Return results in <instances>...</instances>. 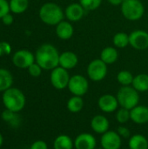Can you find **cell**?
<instances>
[{
  "label": "cell",
  "instance_id": "obj_3",
  "mask_svg": "<svg viewBox=\"0 0 148 149\" xmlns=\"http://www.w3.org/2000/svg\"><path fill=\"white\" fill-rule=\"evenodd\" d=\"M39 17L46 24L57 25L64 19V12L55 3H46L39 10Z\"/></svg>",
  "mask_w": 148,
  "mask_h": 149
},
{
  "label": "cell",
  "instance_id": "obj_33",
  "mask_svg": "<svg viewBox=\"0 0 148 149\" xmlns=\"http://www.w3.org/2000/svg\"><path fill=\"white\" fill-rule=\"evenodd\" d=\"M11 52V47L7 42H0V57L9 55Z\"/></svg>",
  "mask_w": 148,
  "mask_h": 149
},
{
  "label": "cell",
  "instance_id": "obj_21",
  "mask_svg": "<svg viewBox=\"0 0 148 149\" xmlns=\"http://www.w3.org/2000/svg\"><path fill=\"white\" fill-rule=\"evenodd\" d=\"M132 86L139 93H145L148 91V75L146 73L138 74L133 78Z\"/></svg>",
  "mask_w": 148,
  "mask_h": 149
},
{
  "label": "cell",
  "instance_id": "obj_18",
  "mask_svg": "<svg viewBox=\"0 0 148 149\" xmlns=\"http://www.w3.org/2000/svg\"><path fill=\"white\" fill-rule=\"evenodd\" d=\"M56 33L57 36L63 40L69 39L73 35V27L70 22L61 21L59 24H57Z\"/></svg>",
  "mask_w": 148,
  "mask_h": 149
},
{
  "label": "cell",
  "instance_id": "obj_37",
  "mask_svg": "<svg viewBox=\"0 0 148 149\" xmlns=\"http://www.w3.org/2000/svg\"><path fill=\"white\" fill-rule=\"evenodd\" d=\"M107 1L113 5H120V4H122V3L125 0H107Z\"/></svg>",
  "mask_w": 148,
  "mask_h": 149
},
{
  "label": "cell",
  "instance_id": "obj_2",
  "mask_svg": "<svg viewBox=\"0 0 148 149\" xmlns=\"http://www.w3.org/2000/svg\"><path fill=\"white\" fill-rule=\"evenodd\" d=\"M3 103L6 109H9L14 113L22 111L25 106V96L17 88L10 87L3 92Z\"/></svg>",
  "mask_w": 148,
  "mask_h": 149
},
{
  "label": "cell",
  "instance_id": "obj_35",
  "mask_svg": "<svg viewBox=\"0 0 148 149\" xmlns=\"http://www.w3.org/2000/svg\"><path fill=\"white\" fill-rule=\"evenodd\" d=\"M30 149H48V146L44 141H36L32 143Z\"/></svg>",
  "mask_w": 148,
  "mask_h": 149
},
{
  "label": "cell",
  "instance_id": "obj_20",
  "mask_svg": "<svg viewBox=\"0 0 148 149\" xmlns=\"http://www.w3.org/2000/svg\"><path fill=\"white\" fill-rule=\"evenodd\" d=\"M129 149H148L147 139L142 134H134L129 138Z\"/></svg>",
  "mask_w": 148,
  "mask_h": 149
},
{
  "label": "cell",
  "instance_id": "obj_10",
  "mask_svg": "<svg viewBox=\"0 0 148 149\" xmlns=\"http://www.w3.org/2000/svg\"><path fill=\"white\" fill-rule=\"evenodd\" d=\"M35 61V56L27 50H20L14 53L12 62L18 68L25 69L31 65Z\"/></svg>",
  "mask_w": 148,
  "mask_h": 149
},
{
  "label": "cell",
  "instance_id": "obj_19",
  "mask_svg": "<svg viewBox=\"0 0 148 149\" xmlns=\"http://www.w3.org/2000/svg\"><path fill=\"white\" fill-rule=\"evenodd\" d=\"M74 141L66 134H60L57 136L53 142V149H73Z\"/></svg>",
  "mask_w": 148,
  "mask_h": 149
},
{
  "label": "cell",
  "instance_id": "obj_32",
  "mask_svg": "<svg viewBox=\"0 0 148 149\" xmlns=\"http://www.w3.org/2000/svg\"><path fill=\"white\" fill-rule=\"evenodd\" d=\"M117 133L120 134V136L121 138H124V139H129L132 136L129 128L126 127H125V126H123V125L120 126L117 128Z\"/></svg>",
  "mask_w": 148,
  "mask_h": 149
},
{
  "label": "cell",
  "instance_id": "obj_38",
  "mask_svg": "<svg viewBox=\"0 0 148 149\" xmlns=\"http://www.w3.org/2000/svg\"><path fill=\"white\" fill-rule=\"evenodd\" d=\"M3 136H2V134H0V147L3 145Z\"/></svg>",
  "mask_w": 148,
  "mask_h": 149
},
{
  "label": "cell",
  "instance_id": "obj_9",
  "mask_svg": "<svg viewBox=\"0 0 148 149\" xmlns=\"http://www.w3.org/2000/svg\"><path fill=\"white\" fill-rule=\"evenodd\" d=\"M100 145L103 149H120L122 145V138L117 131H107L103 134L100 138Z\"/></svg>",
  "mask_w": 148,
  "mask_h": 149
},
{
  "label": "cell",
  "instance_id": "obj_31",
  "mask_svg": "<svg viewBox=\"0 0 148 149\" xmlns=\"http://www.w3.org/2000/svg\"><path fill=\"white\" fill-rule=\"evenodd\" d=\"M42 70L43 69L41 68V66L38 63H33L31 65H30L28 67V72H29L30 75L32 77H35V78L39 77L41 75Z\"/></svg>",
  "mask_w": 148,
  "mask_h": 149
},
{
  "label": "cell",
  "instance_id": "obj_11",
  "mask_svg": "<svg viewBox=\"0 0 148 149\" xmlns=\"http://www.w3.org/2000/svg\"><path fill=\"white\" fill-rule=\"evenodd\" d=\"M129 45L136 50L144 51L148 48V32L137 30L129 35Z\"/></svg>",
  "mask_w": 148,
  "mask_h": 149
},
{
  "label": "cell",
  "instance_id": "obj_30",
  "mask_svg": "<svg viewBox=\"0 0 148 149\" xmlns=\"http://www.w3.org/2000/svg\"><path fill=\"white\" fill-rule=\"evenodd\" d=\"M2 119L8 122V123H10L13 125V123H15V125H17L18 124V117L17 116L16 113L9 110V109H6L4 110L3 113H2Z\"/></svg>",
  "mask_w": 148,
  "mask_h": 149
},
{
  "label": "cell",
  "instance_id": "obj_12",
  "mask_svg": "<svg viewBox=\"0 0 148 149\" xmlns=\"http://www.w3.org/2000/svg\"><path fill=\"white\" fill-rule=\"evenodd\" d=\"M98 105L99 109L106 113H111L117 111L120 106L117 97L112 94L102 95L98 100Z\"/></svg>",
  "mask_w": 148,
  "mask_h": 149
},
{
  "label": "cell",
  "instance_id": "obj_14",
  "mask_svg": "<svg viewBox=\"0 0 148 149\" xmlns=\"http://www.w3.org/2000/svg\"><path fill=\"white\" fill-rule=\"evenodd\" d=\"M131 120L137 125H144L148 122V107L138 105L130 110Z\"/></svg>",
  "mask_w": 148,
  "mask_h": 149
},
{
  "label": "cell",
  "instance_id": "obj_1",
  "mask_svg": "<svg viewBox=\"0 0 148 149\" xmlns=\"http://www.w3.org/2000/svg\"><path fill=\"white\" fill-rule=\"evenodd\" d=\"M59 55L55 46L50 44H44L36 52V63L43 70H53L59 65Z\"/></svg>",
  "mask_w": 148,
  "mask_h": 149
},
{
  "label": "cell",
  "instance_id": "obj_8",
  "mask_svg": "<svg viewBox=\"0 0 148 149\" xmlns=\"http://www.w3.org/2000/svg\"><path fill=\"white\" fill-rule=\"evenodd\" d=\"M67 87L73 95L82 97L87 93L89 89V83L84 76L77 74L71 77Z\"/></svg>",
  "mask_w": 148,
  "mask_h": 149
},
{
  "label": "cell",
  "instance_id": "obj_22",
  "mask_svg": "<svg viewBox=\"0 0 148 149\" xmlns=\"http://www.w3.org/2000/svg\"><path fill=\"white\" fill-rule=\"evenodd\" d=\"M118 51L112 46H108L103 49V51L101 52L100 59L106 65H111L116 62V60L118 59Z\"/></svg>",
  "mask_w": 148,
  "mask_h": 149
},
{
  "label": "cell",
  "instance_id": "obj_5",
  "mask_svg": "<svg viewBox=\"0 0 148 149\" xmlns=\"http://www.w3.org/2000/svg\"><path fill=\"white\" fill-rule=\"evenodd\" d=\"M121 12L127 20L136 21L143 17L145 8L140 0H125L121 4Z\"/></svg>",
  "mask_w": 148,
  "mask_h": 149
},
{
  "label": "cell",
  "instance_id": "obj_28",
  "mask_svg": "<svg viewBox=\"0 0 148 149\" xmlns=\"http://www.w3.org/2000/svg\"><path fill=\"white\" fill-rule=\"evenodd\" d=\"M115 116H116V120L121 125L126 124V122H128L131 120L130 110L123 108V107L117 110V113H116Z\"/></svg>",
  "mask_w": 148,
  "mask_h": 149
},
{
  "label": "cell",
  "instance_id": "obj_39",
  "mask_svg": "<svg viewBox=\"0 0 148 149\" xmlns=\"http://www.w3.org/2000/svg\"><path fill=\"white\" fill-rule=\"evenodd\" d=\"M96 149H103V148H96Z\"/></svg>",
  "mask_w": 148,
  "mask_h": 149
},
{
  "label": "cell",
  "instance_id": "obj_25",
  "mask_svg": "<svg viewBox=\"0 0 148 149\" xmlns=\"http://www.w3.org/2000/svg\"><path fill=\"white\" fill-rule=\"evenodd\" d=\"M10 10L11 12L16 14H20L25 11L29 5L28 0H10Z\"/></svg>",
  "mask_w": 148,
  "mask_h": 149
},
{
  "label": "cell",
  "instance_id": "obj_15",
  "mask_svg": "<svg viewBox=\"0 0 148 149\" xmlns=\"http://www.w3.org/2000/svg\"><path fill=\"white\" fill-rule=\"evenodd\" d=\"M91 127L96 134H103L109 131L110 122L106 116L97 114L91 120Z\"/></svg>",
  "mask_w": 148,
  "mask_h": 149
},
{
  "label": "cell",
  "instance_id": "obj_36",
  "mask_svg": "<svg viewBox=\"0 0 148 149\" xmlns=\"http://www.w3.org/2000/svg\"><path fill=\"white\" fill-rule=\"evenodd\" d=\"M2 21H3V23L4 24L10 25V24H11L13 23V17H12L11 14L8 13V14H6L5 16H3V17H2Z\"/></svg>",
  "mask_w": 148,
  "mask_h": 149
},
{
  "label": "cell",
  "instance_id": "obj_26",
  "mask_svg": "<svg viewBox=\"0 0 148 149\" xmlns=\"http://www.w3.org/2000/svg\"><path fill=\"white\" fill-rule=\"evenodd\" d=\"M113 44L118 48H125L129 45V35L125 32H118L113 37Z\"/></svg>",
  "mask_w": 148,
  "mask_h": 149
},
{
  "label": "cell",
  "instance_id": "obj_17",
  "mask_svg": "<svg viewBox=\"0 0 148 149\" xmlns=\"http://www.w3.org/2000/svg\"><path fill=\"white\" fill-rule=\"evenodd\" d=\"M78 62V56L72 52H65L59 55V65L66 70L74 68Z\"/></svg>",
  "mask_w": 148,
  "mask_h": 149
},
{
  "label": "cell",
  "instance_id": "obj_4",
  "mask_svg": "<svg viewBox=\"0 0 148 149\" xmlns=\"http://www.w3.org/2000/svg\"><path fill=\"white\" fill-rule=\"evenodd\" d=\"M116 97L120 107L128 110H131L136 106H138L140 102L139 92L131 86H122L119 90Z\"/></svg>",
  "mask_w": 148,
  "mask_h": 149
},
{
  "label": "cell",
  "instance_id": "obj_7",
  "mask_svg": "<svg viewBox=\"0 0 148 149\" xmlns=\"http://www.w3.org/2000/svg\"><path fill=\"white\" fill-rule=\"evenodd\" d=\"M70 75L66 69L58 66L51 70V83L53 86L54 88L58 90H63L68 86L69 81H70Z\"/></svg>",
  "mask_w": 148,
  "mask_h": 149
},
{
  "label": "cell",
  "instance_id": "obj_6",
  "mask_svg": "<svg viewBox=\"0 0 148 149\" xmlns=\"http://www.w3.org/2000/svg\"><path fill=\"white\" fill-rule=\"evenodd\" d=\"M107 74V65L101 59H94L87 66V75L92 81L103 80Z\"/></svg>",
  "mask_w": 148,
  "mask_h": 149
},
{
  "label": "cell",
  "instance_id": "obj_40",
  "mask_svg": "<svg viewBox=\"0 0 148 149\" xmlns=\"http://www.w3.org/2000/svg\"><path fill=\"white\" fill-rule=\"evenodd\" d=\"M147 124H148V122H147Z\"/></svg>",
  "mask_w": 148,
  "mask_h": 149
},
{
  "label": "cell",
  "instance_id": "obj_29",
  "mask_svg": "<svg viewBox=\"0 0 148 149\" xmlns=\"http://www.w3.org/2000/svg\"><path fill=\"white\" fill-rule=\"evenodd\" d=\"M102 0H79V3L85 10H94L101 4Z\"/></svg>",
  "mask_w": 148,
  "mask_h": 149
},
{
  "label": "cell",
  "instance_id": "obj_13",
  "mask_svg": "<svg viewBox=\"0 0 148 149\" xmlns=\"http://www.w3.org/2000/svg\"><path fill=\"white\" fill-rule=\"evenodd\" d=\"M97 140L89 133H82L74 140L75 149H96Z\"/></svg>",
  "mask_w": 148,
  "mask_h": 149
},
{
  "label": "cell",
  "instance_id": "obj_16",
  "mask_svg": "<svg viewBox=\"0 0 148 149\" xmlns=\"http://www.w3.org/2000/svg\"><path fill=\"white\" fill-rule=\"evenodd\" d=\"M85 9L80 3H71L65 9V16L69 21L77 22L79 21L85 15Z\"/></svg>",
  "mask_w": 148,
  "mask_h": 149
},
{
  "label": "cell",
  "instance_id": "obj_24",
  "mask_svg": "<svg viewBox=\"0 0 148 149\" xmlns=\"http://www.w3.org/2000/svg\"><path fill=\"white\" fill-rule=\"evenodd\" d=\"M84 105L85 103H84L82 97L73 95L72 98L68 100L66 107L69 112L72 113H79L83 109Z\"/></svg>",
  "mask_w": 148,
  "mask_h": 149
},
{
  "label": "cell",
  "instance_id": "obj_34",
  "mask_svg": "<svg viewBox=\"0 0 148 149\" xmlns=\"http://www.w3.org/2000/svg\"><path fill=\"white\" fill-rule=\"evenodd\" d=\"M10 4L7 0H0V18L10 12Z\"/></svg>",
  "mask_w": 148,
  "mask_h": 149
},
{
  "label": "cell",
  "instance_id": "obj_27",
  "mask_svg": "<svg viewBox=\"0 0 148 149\" xmlns=\"http://www.w3.org/2000/svg\"><path fill=\"white\" fill-rule=\"evenodd\" d=\"M133 74L128 71H121L117 75V80L122 86H131L133 81Z\"/></svg>",
  "mask_w": 148,
  "mask_h": 149
},
{
  "label": "cell",
  "instance_id": "obj_23",
  "mask_svg": "<svg viewBox=\"0 0 148 149\" xmlns=\"http://www.w3.org/2000/svg\"><path fill=\"white\" fill-rule=\"evenodd\" d=\"M13 78L11 73L3 68H0V92H4L11 87Z\"/></svg>",
  "mask_w": 148,
  "mask_h": 149
}]
</instances>
